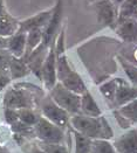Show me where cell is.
Instances as JSON below:
<instances>
[{"instance_id": "obj_11", "label": "cell", "mask_w": 137, "mask_h": 153, "mask_svg": "<svg viewBox=\"0 0 137 153\" xmlns=\"http://www.w3.org/2000/svg\"><path fill=\"white\" fill-rule=\"evenodd\" d=\"M116 34L125 42H137V19H123L117 21Z\"/></svg>"}, {"instance_id": "obj_32", "label": "cell", "mask_w": 137, "mask_h": 153, "mask_svg": "<svg viewBox=\"0 0 137 153\" xmlns=\"http://www.w3.org/2000/svg\"><path fill=\"white\" fill-rule=\"evenodd\" d=\"M7 8H6V2L5 0H0V16L7 14Z\"/></svg>"}, {"instance_id": "obj_25", "label": "cell", "mask_w": 137, "mask_h": 153, "mask_svg": "<svg viewBox=\"0 0 137 153\" xmlns=\"http://www.w3.org/2000/svg\"><path fill=\"white\" fill-rule=\"evenodd\" d=\"M117 59H118L120 63H121L123 70H124L125 75L129 78L130 83H131L133 85H136L137 87V67L134 65L133 63H130V62H128L125 59L121 57V56H118Z\"/></svg>"}, {"instance_id": "obj_2", "label": "cell", "mask_w": 137, "mask_h": 153, "mask_svg": "<svg viewBox=\"0 0 137 153\" xmlns=\"http://www.w3.org/2000/svg\"><path fill=\"white\" fill-rule=\"evenodd\" d=\"M49 97L70 116L81 114V95L68 90L60 82L49 91Z\"/></svg>"}, {"instance_id": "obj_10", "label": "cell", "mask_w": 137, "mask_h": 153, "mask_svg": "<svg viewBox=\"0 0 137 153\" xmlns=\"http://www.w3.org/2000/svg\"><path fill=\"white\" fill-rule=\"evenodd\" d=\"M117 153H137V128H130L112 143Z\"/></svg>"}, {"instance_id": "obj_21", "label": "cell", "mask_w": 137, "mask_h": 153, "mask_svg": "<svg viewBox=\"0 0 137 153\" xmlns=\"http://www.w3.org/2000/svg\"><path fill=\"white\" fill-rule=\"evenodd\" d=\"M122 81H123L122 78H112V79H109L100 85V91L109 102L114 103L116 91H117Z\"/></svg>"}, {"instance_id": "obj_17", "label": "cell", "mask_w": 137, "mask_h": 153, "mask_svg": "<svg viewBox=\"0 0 137 153\" xmlns=\"http://www.w3.org/2000/svg\"><path fill=\"white\" fill-rule=\"evenodd\" d=\"M81 112L82 115L89 117H100L102 115L99 105L96 104L94 97L89 91H86L81 95Z\"/></svg>"}, {"instance_id": "obj_4", "label": "cell", "mask_w": 137, "mask_h": 153, "mask_svg": "<svg viewBox=\"0 0 137 153\" xmlns=\"http://www.w3.org/2000/svg\"><path fill=\"white\" fill-rule=\"evenodd\" d=\"M63 18V4L62 0H58L55 6L53 7V14L50 16L48 24L42 29V45L46 48H49L53 45V41L56 36V34L60 33L61 22Z\"/></svg>"}, {"instance_id": "obj_8", "label": "cell", "mask_w": 137, "mask_h": 153, "mask_svg": "<svg viewBox=\"0 0 137 153\" xmlns=\"http://www.w3.org/2000/svg\"><path fill=\"white\" fill-rule=\"evenodd\" d=\"M41 81L45 85V88L50 91L58 83V75H56V56L54 46L52 45L46 55V59L43 61L41 68Z\"/></svg>"}, {"instance_id": "obj_5", "label": "cell", "mask_w": 137, "mask_h": 153, "mask_svg": "<svg viewBox=\"0 0 137 153\" xmlns=\"http://www.w3.org/2000/svg\"><path fill=\"white\" fill-rule=\"evenodd\" d=\"M4 106L10 109H33L34 98L31 92L20 88H10L4 96Z\"/></svg>"}, {"instance_id": "obj_12", "label": "cell", "mask_w": 137, "mask_h": 153, "mask_svg": "<svg viewBox=\"0 0 137 153\" xmlns=\"http://www.w3.org/2000/svg\"><path fill=\"white\" fill-rule=\"evenodd\" d=\"M137 98V87L136 85H129L127 82L122 81L118 89L116 91L115 100H114V106L115 108H121L129 102L134 101Z\"/></svg>"}, {"instance_id": "obj_22", "label": "cell", "mask_w": 137, "mask_h": 153, "mask_svg": "<svg viewBox=\"0 0 137 153\" xmlns=\"http://www.w3.org/2000/svg\"><path fill=\"white\" fill-rule=\"evenodd\" d=\"M72 133L74 134L75 153H91L93 139H90L86 136L79 133L75 130H72Z\"/></svg>"}, {"instance_id": "obj_16", "label": "cell", "mask_w": 137, "mask_h": 153, "mask_svg": "<svg viewBox=\"0 0 137 153\" xmlns=\"http://www.w3.org/2000/svg\"><path fill=\"white\" fill-rule=\"evenodd\" d=\"M20 21L12 16L10 13L0 16V36L8 39L19 32Z\"/></svg>"}, {"instance_id": "obj_33", "label": "cell", "mask_w": 137, "mask_h": 153, "mask_svg": "<svg viewBox=\"0 0 137 153\" xmlns=\"http://www.w3.org/2000/svg\"><path fill=\"white\" fill-rule=\"evenodd\" d=\"M0 51H7V39L0 36Z\"/></svg>"}, {"instance_id": "obj_36", "label": "cell", "mask_w": 137, "mask_h": 153, "mask_svg": "<svg viewBox=\"0 0 137 153\" xmlns=\"http://www.w3.org/2000/svg\"><path fill=\"white\" fill-rule=\"evenodd\" d=\"M135 60L137 61V48H136V51H135Z\"/></svg>"}, {"instance_id": "obj_28", "label": "cell", "mask_w": 137, "mask_h": 153, "mask_svg": "<svg viewBox=\"0 0 137 153\" xmlns=\"http://www.w3.org/2000/svg\"><path fill=\"white\" fill-rule=\"evenodd\" d=\"M13 132L16 133V134H21V136H27V134H31V133H34V128L33 126H29L25 123L18 120L16 123H14L11 125Z\"/></svg>"}, {"instance_id": "obj_26", "label": "cell", "mask_w": 137, "mask_h": 153, "mask_svg": "<svg viewBox=\"0 0 137 153\" xmlns=\"http://www.w3.org/2000/svg\"><path fill=\"white\" fill-rule=\"evenodd\" d=\"M39 146L46 153H69V149L64 144H47V143H41Z\"/></svg>"}, {"instance_id": "obj_23", "label": "cell", "mask_w": 137, "mask_h": 153, "mask_svg": "<svg viewBox=\"0 0 137 153\" xmlns=\"http://www.w3.org/2000/svg\"><path fill=\"white\" fill-rule=\"evenodd\" d=\"M18 111H19V120L27 124V125H29V126L34 128V125L37 124V120L40 119V116L37 115L33 109L27 108V109H20Z\"/></svg>"}, {"instance_id": "obj_1", "label": "cell", "mask_w": 137, "mask_h": 153, "mask_svg": "<svg viewBox=\"0 0 137 153\" xmlns=\"http://www.w3.org/2000/svg\"><path fill=\"white\" fill-rule=\"evenodd\" d=\"M73 130L79 133L86 136L88 138L96 140V139H104L109 140L114 136L112 128L104 117H89V116L74 115L69 119Z\"/></svg>"}, {"instance_id": "obj_30", "label": "cell", "mask_w": 137, "mask_h": 153, "mask_svg": "<svg viewBox=\"0 0 137 153\" xmlns=\"http://www.w3.org/2000/svg\"><path fill=\"white\" fill-rule=\"evenodd\" d=\"M25 153H46L39 145L37 144H31L27 146V149L25 150Z\"/></svg>"}, {"instance_id": "obj_35", "label": "cell", "mask_w": 137, "mask_h": 153, "mask_svg": "<svg viewBox=\"0 0 137 153\" xmlns=\"http://www.w3.org/2000/svg\"><path fill=\"white\" fill-rule=\"evenodd\" d=\"M96 1H99V0H88L89 4H94V2H96Z\"/></svg>"}, {"instance_id": "obj_34", "label": "cell", "mask_w": 137, "mask_h": 153, "mask_svg": "<svg viewBox=\"0 0 137 153\" xmlns=\"http://www.w3.org/2000/svg\"><path fill=\"white\" fill-rule=\"evenodd\" d=\"M112 1L115 4V5H116V6H120V5H121V4H122L124 0H112Z\"/></svg>"}, {"instance_id": "obj_3", "label": "cell", "mask_w": 137, "mask_h": 153, "mask_svg": "<svg viewBox=\"0 0 137 153\" xmlns=\"http://www.w3.org/2000/svg\"><path fill=\"white\" fill-rule=\"evenodd\" d=\"M34 134L41 143L47 144H63L64 140L63 128L53 124L45 117H40L37 123L34 125Z\"/></svg>"}, {"instance_id": "obj_24", "label": "cell", "mask_w": 137, "mask_h": 153, "mask_svg": "<svg viewBox=\"0 0 137 153\" xmlns=\"http://www.w3.org/2000/svg\"><path fill=\"white\" fill-rule=\"evenodd\" d=\"M91 153H117V151L115 150L114 145L109 140L96 139L93 140Z\"/></svg>"}, {"instance_id": "obj_31", "label": "cell", "mask_w": 137, "mask_h": 153, "mask_svg": "<svg viewBox=\"0 0 137 153\" xmlns=\"http://www.w3.org/2000/svg\"><path fill=\"white\" fill-rule=\"evenodd\" d=\"M10 82H11L10 76H7V75H0V91H2V90L5 89L10 84Z\"/></svg>"}, {"instance_id": "obj_18", "label": "cell", "mask_w": 137, "mask_h": 153, "mask_svg": "<svg viewBox=\"0 0 137 153\" xmlns=\"http://www.w3.org/2000/svg\"><path fill=\"white\" fill-rule=\"evenodd\" d=\"M42 43V29H33L26 33V51L24 59H27Z\"/></svg>"}, {"instance_id": "obj_6", "label": "cell", "mask_w": 137, "mask_h": 153, "mask_svg": "<svg viewBox=\"0 0 137 153\" xmlns=\"http://www.w3.org/2000/svg\"><path fill=\"white\" fill-rule=\"evenodd\" d=\"M91 5L101 25L115 29L118 20V6H116L112 0H99Z\"/></svg>"}, {"instance_id": "obj_13", "label": "cell", "mask_w": 137, "mask_h": 153, "mask_svg": "<svg viewBox=\"0 0 137 153\" xmlns=\"http://www.w3.org/2000/svg\"><path fill=\"white\" fill-rule=\"evenodd\" d=\"M7 51L14 57H24L26 51V33L19 30L7 39Z\"/></svg>"}, {"instance_id": "obj_29", "label": "cell", "mask_w": 137, "mask_h": 153, "mask_svg": "<svg viewBox=\"0 0 137 153\" xmlns=\"http://www.w3.org/2000/svg\"><path fill=\"white\" fill-rule=\"evenodd\" d=\"M4 117H5V120L10 125H12V124L16 123L19 120V111L15 110V109L5 108V110H4Z\"/></svg>"}, {"instance_id": "obj_15", "label": "cell", "mask_w": 137, "mask_h": 153, "mask_svg": "<svg viewBox=\"0 0 137 153\" xmlns=\"http://www.w3.org/2000/svg\"><path fill=\"white\" fill-rule=\"evenodd\" d=\"M31 73L28 64L24 57H11L10 61V68H8V75L11 81L12 79H20L24 78Z\"/></svg>"}, {"instance_id": "obj_20", "label": "cell", "mask_w": 137, "mask_h": 153, "mask_svg": "<svg viewBox=\"0 0 137 153\" xmlns=\"http://www.w3.org/2000/svg\"><path fill=\"white\" fill-rule=\"evenodd\" d=\"M137 19V0H124L118 6V20Z\"/></svg>"}, {"instance_id": "obj_14", "label": "cell", "mask_w": 137, "mask_h": 153, "mask_svg": "<svg viewBox=\"0 0 137 153\" xmlns=\"http://www.w3.org/2000/svg\"><path fill=\"white\" fill-rule=\"evenodd\" d=\"M60 83L62 84L63 87H66L68 90L73 91V92L77 94V95H82L86 91H88L87 87H86V83L83 82L82 77L80 76L75 70H72L69 74H67L60 81Z\"/></svg>"}, {"instance_id": "obj_7", "label": "cell", "mask_w": 137, "mask_h": 153, "mask_svg": "<svg viewBox=\"0 0 137 153\" xmlns=\"http://www.w3.org/2000/svg\"><path fill=\"white\" fill-rule=\"evenodd\" d=\"M41 112L46 119H48L53 124L62 128L68 124L70 119V115L66 110H63L62 108H60L50 97H46L42 101Z\"/></svg>"}, {"instance_id": "obj_27", "label": "cell", "mask_w": 137, "mask_h": 153, "mask_svg": "<svg viewBox=\"0 0 137 153\" xmlns=\"http://www.w3.org/2000/svg\"><path fill=\"white\" fill-rule=\"evenodd\" d=\"M12 55L7 51H0V75H8V68H10V61Z\"/></svg>"}, {"instance_id": "obj_9", "label": "cell", "mask_w": 137, "mask_h": 153, "mask_svg": "<svg viewBox=\"0 0 137 153\" xmlns=\"http://www.w3.org/2000/svg\"><path fill=\"white\" fill-rule=\"evenodd\" d=\"M52 14H53V8H49V10L37 13L33 16H29L25 20H21L20 26H19V30L27 33L33 29H43L46 25L48 24Z\"/></svg>"}, {"instance_id": "obj_19", "label": "cell", "mask_w": 137, "mask_h": 153, "mask_svg": "<svg viewBox=\"0 0 137 153\" xmlns=\"http://www.w3.org/2000/svg\"><path fill=\"white\" fill-rule=\"evenodd\" d=\"M117 114L122 116L130 125L137 124V98L118 108Z\"/></svg>"}]
</instances>
